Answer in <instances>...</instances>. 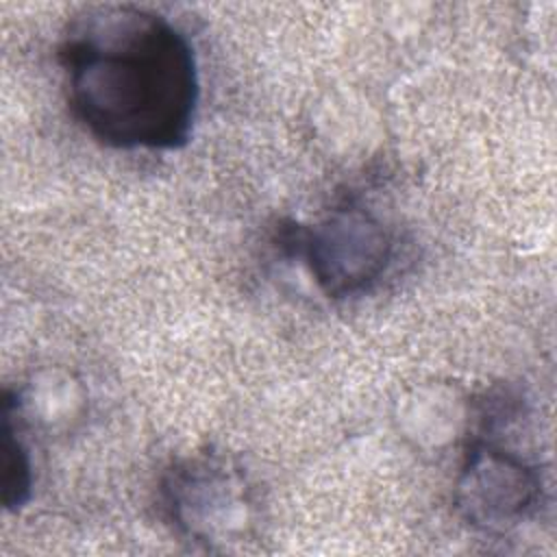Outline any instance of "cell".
Instances as JSON below:
<instances>
[{
  "label": "cell",
  "instance_id": "6da1fadb",
  "mask_svg": "<svg viewBox=\"0 0 557 557\" xmlns=\"http://www.w3.org/2000/svg\"><path fill=\"white\" fill-rule=\"evenodd\" d=\"M67 104L98 141L178 150L194 128L200 83L194 48L168 17L100 4L78 13L59 46Z\"/></svg>",
  "mask_w": 557,
  "mask_h": 557
},
{
  "label": "cell",
  "instance_id": "7a4b0ae2",
  "mask_svg": "<svg viewBox=\"0 0 557 557\" xmlns=\"http://www.w3.org/2000/svg\"><path fill=\"white\" fill-rule=\"evenodd\" d=\"M161 505L170 524L207 550H226L255 531L257 500L233 461L200 453L172 463L161 479Z\"/></svg>",
  "mask_w": 557,
  "mask_h": 557
},
{
  "label": "cell",
  "instance_id": "3957f363",
  "mask_svg": "<svg viewBox=\"0 0 557 557\" xmlns=\"http://www.w3.org/2000/svg\"><path fill=\"white\" fill-rule=\"evenodd\" d=\"M285 244L307 261L315 285L329 298L370 289L385 274L394 252L383 222L359 205L335 207L315 224L292 228Z\"/></svg>",
  "mask_w": 557,
  "mask_h": 557
},
{
  "label": "cell",
  "instance_id": "277c9868",
  "mask_svg": "<svg viewBox=\"0 0 557 557\" xmlns=\"http://www.w3.org/2000/svg\"><path fill=\"white\" fill-rule=\"evenodd\" d=\"M542 500V474L518 453L476 435L466 450L455 505L481 531H507L529 518Z\"/></svg>",
  "mask_w": 557,
  "mask_h": 557
},
{
  "label": "cell",
  "instance_id": "5b68a950",
  "mask_svg": "<svg viewBox=\"0 0 557 557\" xmlns=\"http://www.w3.org/2000/svg\"><path fill=\"white\" fill-rule=\"evenodd\" d=\"M33 468L24 442L17 435V424L2 411V503L7 509L22 507L30 496Z\"/></svg>",
  "mask_w": 557,
  "mask_h": 557
}]
</instances>
